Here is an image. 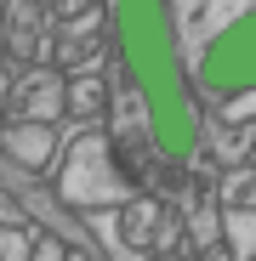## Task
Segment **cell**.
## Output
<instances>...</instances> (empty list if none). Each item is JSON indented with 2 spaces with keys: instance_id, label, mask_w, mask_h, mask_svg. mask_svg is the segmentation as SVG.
Returning <instances> with one entry per match:
<instances>
[{
  "instance_id": "6da1fadb",
  "label": "cell",
  "mask_w": 256,
  "mask_h": 261,
  "mask_svg": "<svg viewBox=\"0 0 256 261\" xmlns=\"http://www.w3.org/2000/svg\"><path fill=\"white\" fill-rule=\"evenodd\" d=\"M177 12L154 6V0H125L114 6V34H120V57L131 74L143 119H148V142L165 165H194L199 153V108L182 74V40H177Z\"/></svg>"
},
{
  "instance_id": "7a4b0ae2",
  "label": "cell",
  "mask_w": 256,
  "mask_h": 261,
  "mask_svg": "<svg viewBox=\"0 0 256 261\" xmlns=\"http://www.w3.org/2000/svg\"><path fill=\"white\" fill-rule=\"evenodd\" d=\"M211 17H217V29L199 34L188 80L211 102H245L256 91V6H228Z\"/></svg>"
},
{
  "instance_id": "3957f363",
  "label": "cell",
  "mask_w": 256,
  "mask_h": 261,
  "mask_svg": "<svg viewBox=\"0 0 256 261\" xmlns=\"http://www.w3.org/2000/svg\"><path fill=\"white\" fill-rule=\"evenodd\" d=\"M228 193H239V199L256 210V153H250V165L239 170V176H228Z\"/></svg>"
},
{
  "instance_id": "277c9868",
  "label": "cell",
  "mask_w": 256,
  "mask_h": 261,
  "mask_svg": "<svg viewBox=\"0 0 256 261\" xmlns=\"http://www.w3.org/2000/svg\"><path fill=\"white\" fill-rule=\"evenodd\" d=\"M0 261H17V255H12V244H0Z\"/></svg>"
}]
</instances>
